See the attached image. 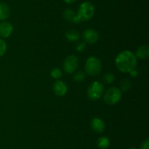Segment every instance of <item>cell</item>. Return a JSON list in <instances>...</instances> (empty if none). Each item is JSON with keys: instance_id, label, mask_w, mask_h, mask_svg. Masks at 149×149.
<instances>
[{"instance_id": "obj_1", "label": "cell", "mask_w": 149, "mask_h": 149, "mask_svg": "<svg viewBox=\"0 0 149 149\" xmlns=\"http://www.w3.org/2000/svg\"><path fill=\"white\" fill-rule=\"evenodd\" d=\"M115 64L118 70L124 73H128L137 67V58L130 51H123L115 58Z\"/></svg>"}, {"instance_id": "obj_2", "label": "cell", "mask_w": 149, "mask_h": 149, "mask_svg": "<svg viewBox=\"0 0 149 149\" xmlns=\"http://www.w3.org/2000/svg\"><path fill=\"white\" fill-rule=\"evenodd\" d=\"M95 14V7L90 1H84L80 4L77 13V24L82 21H88Z\"/></svg>"}, {"instance_id": "obj_3", "label": "cell", "mask_w": 149, "mask_h": 149, "mask_svg": "<svg viewBox=\"0 0 149 149\" xmlns=\"http://www.w3.org/2000/svg\"><path fill=\"white\" fill-rule=\"evenodd\" d=\"M87 74L92 77L97 76L102 70V64L97 56H90L87 59L84 65Z\"/></svg>"}, {"instance_id": "obj_4", "label": "cell", "mask_w": 149, "mask_h": 149, "mask_svg": "<svg viewBox=\"0 0 149 149\" xmlns=\"http://www.w3.org/2000/svg\"><path fill=\"white\" fill-rule=\"evenodd\" d=\"M122 93L119 89L111 87L108 89L103 95V100L109 105H116L122 99Z\"/></svg>"}, {"instance_id": "obj_5", "label": "cell", "mask_w": 149, "mask_h": 149, "mask_svg": "<svg viewBox=\"0 0 149 149\" xmlns=\"http://www.w3.org/2000/svg\"><path fill=\"white\" fill-rule=\"evenodd\" d=\"M104 93V86L99 81H94L89 86L87 96L92 101L98 100Z\"/></svg>"}, {"instance_id": "obj_6", "label": "cell", "mask_w": 149, "mask_h": 149, "mask_svg": "<svg viewBox=\"0 0 149 149\" xmlns=\"http://www.w3.org/2000/svg\"><path fill=\"white\" fill-rule=\"evenodd\" d=\"M79 66V59L76 55H70L63 61V70L68 74H72L77 70Z\"/></svg>"}, {"instance_id": "obj_7", "label": "cell", "mask_w": 149, "mask_h": 149, "mask_svg": "<svg viewBox=\"0 0 149 149\" xmlns=\"http://www.w3.org/2000/svg\"><path fill=\"white\" fill-rule=\"evenodd\" d=\"M82 38L87 44H95L98 41L99 34L93 29H87L83 32Z\"/></svg>"}, {"instance_id": "obj_8", "label": "cell", "mask_w": 149, "mask_h": 149, "mask_svg": "<svg viewBox=\"0 0 149 149\" xmlns=\"http://www.w3.org/2000/svg\"><path fill=\"white\" fill-rule=\"evenodd\" d=\"M13 32V26L10 22L4 20L0 23V37H8L12 34Z\"/></svg>"}, {"instance_id": "obj_9", "label": "cell", "mask_w": 149, "mask_h": 149, "mask_svg": "<svg viewBox=\"0 0 149 149\" xmlns=\"http://www.w3.org/2000/svg\"><path fill=\"white\" fill-rule=\"evenodd\" d=\"M53 91L57 96H64L68 91V86L62 80H56L53 84Z\"/></svg>"}, {"instance_id": "obj_10", "label": "cell", "mask_w": 149, "mask_h": 149, "mask_svg": "<svg viewBox=\"0 0 149 149\" xmlns=\"http://www.w3.org/2000/svg\"><path fill=\"white\" fill-rule=\"evenodd\" d=\"M91 128L95 132L97 133V134H100L103 131H104L105 129H106V125L105 123L101 118H94L91 121Z\"/></svg>"}, {"instance_id": "obj_11", "label": "cell", "mask_w": 149, "mask_h": 149, "mask_svg": "<svg viewBox=\"0 0 149 149\" xmlns=\"http://www.w3.org/2000/svg\"><path fill=\"white\" fill-rule=\"evenodd\" d=\"M63 15L64 19H65L66 21L77 24V13H75L72 9H65V10H64L63 13Z\"/></svg>"}, {"instance_id": "obj_12", "label": "cell", "mask_w": 149, "mask_h": 149, "mask_svg": "<svg viewBox=\"0 0 149 149\" xmlns=\"http://www.w3.org/2000/svg\"><path fill=\"white\" fill-rule=\"evenodd\" d=\"M135 57L139 59H146L149 56V48L148 45H141L135 53Z\"/></svg>"}, {"instance_id": "obj_13", "label": "cell", "mask_w": 149, "mask_h": 149, "mask_svg": "<svg viewBox=\"0 0 149 149\" xmlns=\"http://www.w3.org/2000/svg\"><path fill=\"white\" fill-rule=\"evenodd\" d=\"M10 16V9L5 3H0V20L4 21Z\"/></svg>"}, {"instance_id": "obj_14", "label": "cell", "mask_w": 149, "mask_h": 149, "mask_svg": "<svg viewBox=\"0 0 149 149\" xmlns=\"http://www.w3.org/2000/svg\"><path fill=\"white\" fill-rule=\"evenodd\" d=\"M65 38L70 42H77L79 39V32L76 29H70L65 33Z\"/></svg>"}, {"instance_id": "obj_15", "label": "cell", "mask_w": 149, "mask_h": 149, "mask_svg": "<svg viewBox=\"0 0 149 149\" xmlns=\"http://www.w3.org/2000/svg\"><path fill=\"white\" fill-rule=\"evenodd\" d=\"M97 145L100 149H107L110 146V140L107 137L101 136L97 140Z\"/></svg>"}, {"instance_id": "obj_16", "label": "cell", "mask_w": 149, "mask_h": 149, "mask_svg": "<svg viewBox=\"0 0 149 149\" xmlns=\"http://www.w3.org/2000/svg\"><path fill=\"white\" fill-rule=\"evenodd\" d=\"M131 88V82L128 78L122 79L120 82V90L121 91L126 92L129 91Z\"/></svg>"}, {"instance_id": "obj_17", "label": "cell", "mask_w": 149, "mask_h": 149, "mask_svg": "<svg viewBox=\"0 0 149 149\" xmlns=\"http://www.w3.org/2000/svg\"><path fill=\"white\" fill-rule=\"evenodd\" d=\"M50 76L55 80H58L59 78H61L63 76V72L58 67H55V68L52 69L50 71Z\"/></svg>"}, {"instance_id": "obj_18", "label": "cell", "mask_w": 149, "mask_h": 149, "mask_svg": "<svg viewBox=\"0 0 149 149\" xmlns=\"http://www.w3.org/2000/svg\"><path fill=\"white\" fill-rule=\"evenodd\" d=\"M115 77L113 73L107 72L103 76V82L106 84H111L114 81Z\"/></svg>"}, {"instance_id": "obj_19", "label": "cell", "mask_w": 149, "mask_h": 149, "mask_svg": "<svg viewBox=\"0 0 149 149\" xmlns=\"http://www.w3.org/2000/svg\"><path fill=\"white\" fill-rule=\"evenodd\" d=\"M85 78V73L82 71H79L74 74V80L77 83H81Z\"/></svg>"}, {"instance_id": "obj_20", "label": "cell", "mask_w": 149, "mask_h": 149, "mask_svg": "<svg viewBox=\"0 0 149 149\" xmlns=\"http://www.w3.org/2000/svg\"><path fill=\"white\" fill-rule=\"evenodd\" d=\"M7 51V43L4 39L0 38V57L4 55Z\"/></svg>"}, {"instance_id": "obj_21", "label": "cell", "mask_w": 149, "mask_h": 149, "mask_svg": "<svg viewBox=\"0 0 149 149\" xmlns=\"http://www.w3.org/2000/svg\"><path fill=\"white\" fill-rule=\"evenodd\" d=\"M86 48V45L84 42H79L78 45L76 47V50H77L78 52H82Z\"/></svg>"}, {"instance_id": "obj_22", "label": "cell", "mask_w": 149, "mask_h": 149, "mask_svg": "<svg viewBox=\"0 0 149 149\" xmlns=\"http://www.w3.org/2000/svg\"><path fill=\"white\" fill-rule=\"evenodd\" d=\"M140 149H149V140L148 139H146L141 143Z\"/></svg>"}, {"instance_id": "obj_23", "label": "cell", "mask_w": 149, "mask_h": 149, "mask_svg": "<svg viewBox=\"0 0 149 149\" xmlns=\"http://www.w3.org/2000/svg\"><path fill=\"white\" fill-rule=\"evenodd\" d=\"M130 76L131 77H137V76H138V71H137L136 70H132V71L131 72H130Z\"/></svg>"}, {"instance_id": "obj_24", "label": "cell", "mask_w": 149, "mask_h": 149, "mask_svg": "<svg viewBox=\"0 0 149 149\" xmlns=\"http://www.w3.org/2000/svg\"><path fill=\"white\" fill-rule=\"evenodd\" d=\"M63 1H65V3H67V4H72V3L76 2L77 0H63Z\"/></svg>"}, {"instance_id": "obj_25", "label": "cell", "mask_w": 149, "mask_h": 149, "mask_svg": "<svg viewBox=\"0 0 149 149\" xmlns=\"http://www.w3.org/2000/svg\"><path fill=\"white\" fill-rule=\"evenodd\" d=\"M130 149H137L136 148H134V147H132V148H130Z\"/></svg>"}]
</instances>
